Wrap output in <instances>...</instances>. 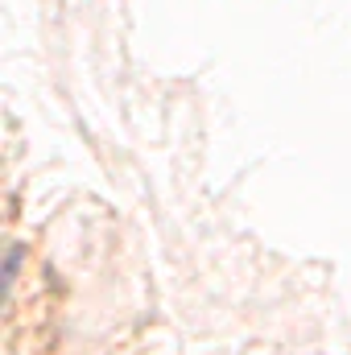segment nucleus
<instances>
[{
    "label": "nucleus",
    "mask_w": 351,
    "mask_h": 355,
    "mask_svg": "<svg viewBox=\"0 0 351 355\" xmlns=\"http://www.w3.org/2000/svg\"><path fill=\"white\" fill-rule=\"evenodd\" d=\"M17 265H21V248H12V252H8V265H4V285H12V277H17Z\"/></svg>",
    "instance_id": "nucleus-1"
}]
</instances>
